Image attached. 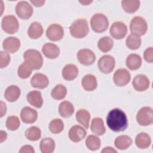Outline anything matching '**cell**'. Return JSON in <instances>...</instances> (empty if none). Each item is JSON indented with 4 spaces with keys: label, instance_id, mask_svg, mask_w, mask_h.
Returning a JSON list of instances; mask_svg holds the SVG:
<instances>
[{
    "label": "cell",
    "instance_id": "obj_18",
    "mask_svg": "<svg viewBox=\"0 0 153 153\" xmlns=\"http://www.w3.org/2000/svg\"><path fill=\"white\" fill-rule=\"evenodd\" d=\"M30 84L34 88L44 89L48 86L49 80L45 75L41 73H36L32 77Z\"/></svg>",
    "mask_w": 153,
    "mask_h": 153
},
{
    "label": "cell",
    "instance_id": "obj_40",
    "mask_svg": "<svg viewBox=\"0 0 153 153\" xmlns=\"http://www.w3.org/2000/svg\"><path fill=\"white\" fill-rule=\"evenodd\" d=\"M32 69L25 62L22 63L18 68L17 74L20 78L26 79L30 76L32 74Z\"/></svg>",
    "mask_w": 153,
    "mask_h": 153
},
{
    "label": "cell",
    "instance_id": "obj_20",
    "mask_svg": "<svg viewBox=\"0 0 153 153\" xmlns=\"http://www.w3.org/2000/svg\"><path fill=\"white\" fill-rule=\"evenodd\" d=\"M26 99L30 105L36 108H40L42 106L43 99L41 93L39 91L33 90L30 91L27 93Z\"/></svg>",
    "mask_w": 153,
    "mask_h": 153
},
{
    "label": "cell",
    "instance_id": "obj_9",
    "mask_svg": "<svg viewBox=\"0 0 153 153\" xmlns=\"http://www.w3.org/2000/svg\"><path fill=\"white\" fill-rule=\"evenodd\" d=\"M33 8L27 1H23L19 2L16 6V13L21 19L27 20L33 14Z\"/></svg>",
    "mask_w": 153,
    "mask_h": 153
},
{
    "label": "cell",
    "instance_id": "obj_3",
    "mask_svg": "<svg viewBox=\"0 0 153 153\" xmlns=\"http://www.w3.org/2000/svg\"><path fill=\"white\" fill-rule=\"evenodd\" d=\"M71 35L75 38H82L89 32L88 22L85 19H79L75 20L69 27Z\"/></svg>",
    "mask_w": 153,
    "mask_h": 153
},
{
    "label": "cell",
    "instance_id": "obj_31",
    "mask_svg": "<svg viewBox=\"0 0 153 153\" xmlns=\"http://www.w3.org/2000/svg\"><path fill=\"white\" fill-rule=\"evenodd\" d=\"M121 5L124 11L128 13H135L140 7V1L138 0H123Z\"/></svg>",
    "mask_w": 153,
    "mask_h": 153
},
{
    "label": "cell",
    "instance_id": "obj_29",
    "mask_svg": "<svg viewBox=\"0 0 153 153\" xmlns=\"http://www.w3.org/2000/svg\"><path fill=\"white\" fill-rule=\"evenodd\" d=\"M132 143V139L127 135H121L118 136L115 141V147L120 150H125L127 149Z\"/></svg>",
    "mask_w": 153,
    "mask_h": 153
},
{
    "label": "cell",
    "instance_id": "obj_5",
    "mask_svg": "<svg viewBox=\"0 0 153 153\" xmlns=\"http://www.w3.org/2000/svg\"><path fill=\"white\" fill-rule=\"evenodd\" d=\"M130 29L131 33L139 36L144 35L148 29L146 21L140 16L134 17L130 22Z\"/></svg>",
    "mask_w": 153,
    "mask_h": 153
},
{
    "label": "cell",
    "instance_id": "obj_6",
    "mask_svg": "<svg viewBox=\"0 0 153 153\" xmlns=\"http://www.w3.org/2000/svg\"><path fill=\"white\" fill-rule=\"evenodd\" d=\"M136 120L139 124L147 126L152 124L153 121V112L151 107H142L137 113Z\"/></svg>",
    "mask_w": 153,
    "mask_h": 153
},
{
    "label": "cell",
    "instance_id": "obj_10",
    "mask_svg": "<svg viewBox=\"0 0 153 153\" xmlns=\"http://www.w3.org/2000/svg\"><path fill=\"white\" fill-rule=\"evenodd\" d=\"M131 75L130 72L124 68L117 69L113 75L114 84L118 87H123L127 85L130 81Z\"/></svg>",
    "mask_w": 153,
    "mask_h": 153
},
{
    "label": "cell",
    "instance_id": "obj_45",
    "mask_svg": "<svg viewBox=\"0 0 153 153\" xmlns=\"http://www.w3.org/2000/svg\"><path fill=\"white\" fill-rule=\"evenodd\" d=\"M30 2L35 7H39L44 5L45 1H30Z\"/></svg>",
    "mask_w": 153,
    "mask_h": 153
},
{
    "label": "cell",
    "instance_id": "obj_37",
    "mask_svg": "<svg viewBox=\"0 0 153 153\" xmlns=\"http://www.w3.org/2000/svg\"><path fill=\"white\" fill-rule=\"evenodd\" d=\"M26 137L30 141H36L41 137V131L36 126H32L25 131Z\"/></svg>",
    "mask_w": 153,
    "mask_h": 153
},
{
    "label": "cell",
    "instance_id": "obj_38",
    "mask_svg": "<svg viewBox=\"0 0 153 153\" xmlns=\"http://www.w3.org/2000/svg\"><path fill=\"white\" fill-rule=\"evenodd\" d=\"M64 124L62 120L56 118L51 121L49 124V130L53 134H59L63 131Z\"/></svg>",
    "mask_w": 153,
    "mask_h": 153
},
{
    "label": "cell",
    "instance_id": "obj_16",
    "mask_svg": "<svg viewBox=\"0 0 153 153\" xmlns=\"http://www.w3.org/2000/svg\"><path fill=\"white\" fill-rule=\"evenodd\" d=\"M20 41L16 37L10 36L5 38L2 43L3 48L10 53H14L20 47Z\"/></svg>",
    "mask_w": 153,
    "mask_h": 153
},
{
    "label": "cell",
    "instance_id": "obj_34",
    "mask_svg": "<svg viewBox=\"0 0 153 153\" xmlns=\"http://www.w3.org/2000/svg\"><path fill=\"white\" fill-rule=\"evenodd\" d=\"M113 45L114 41L109 36H103L97 42L99 49L103 53L109 51L112 48Z\"/></svg>",
    "mask_w": 153,
    "mask_h": 153
},
{
    "label": "cell",
    "instance_id": "obj_33",
    "mask_svg": "<svg viewBox=\"0 0 153 153\" xmlns=\"http://www.w3.org/2000/svg\"><path fill=\"white\" fill-rule=\"evenodd\" d=\"M126 42L128 48L132 50H136L141 45V38L137 35L131 33L127 36Z\"/></svg>",
    "mask_w": 153,
    "mask_h": 153
},
{
    "label": "cell",
    "instance_id": "obj_14",
    "mask_svg": "<svg viewBox=\"0 0 153 153\" xmlns=\"http://www.w3.org/2000/svg\"><path fill=\"white\" fill-rule=\"evenodd\" d=\"M150 84L148 78L143 74L137 75L132 81V85L134 89L137 91H143L147 90Z\"/></svg>",
    "mask_w": 153,
    "mask_h": 153
},
{
    "label": "cell",
    "instance_id": "obj_41",
    "mask_svg": "<svg viewBox=\"0 0 153 153\" xmlns=\"http://www.w3.org/2000/svg\"><path fill=\"white\" fill-rule=\"evenodd\" d=\"M10 54L4 51L0 52V67L1 68H5L10 63Z\"/></svg>",
    "mask_w": 153,
    "mask_h": 153
},
{
    "label": "cell",
    "instance_id": "obj_23",
    "mask_svg": "<svg viewBox=\"0 0 153 153\" xmlns=\"http://www.w3.org/2000/svg\"><path fill=\"white\" fill-rule=\"evenodd\" d=\"M20 96V88L15 85H12L8 87L4 93L5 99L10 102L16 101Z\"/></svg>",
    "mask_w": 153,
    "mask_h": 153
},
{
    "label": "cell",
    "instance_id": "obj_47",
    "mask_svg": "<svg viewBox=\"0 0 153 153\" xmlns=\"http://www.w3.org/2000/svg\"><path fill=\"white\" fill-rule=\"evenodd\" d=\"M7 133L4 131L1 130L0 131V139H1V143L3 142L4 141H5L7 139Z\"/></svg>",
    "mask_w": 153,
    "mask_h": 153
},
{
    "label": "cell",
    "instance_id": "obj_35",
    "mask_svg": "<svg viewBox=\"0 0 153 153\" xmlns=\"http://www.w3.org/2000/svg\"><path fill=\"white\" fill-rule=\"evenodd\" d=\"M67 94V89L62 84H57L51 90V96L55 100H62L64 99Z\"/></svg>",
    "mask_w": 153,
    "mask_h": 153
},
{
    "label": "cell",
    "instance_id": "obj_12",
    "mask_svg": "<svg viewBox=\"0 0 153 153\" xmlns=\"http://www.w3.org/2000/svg\"><path fill=\"white\" fill-rule=\"evenodd\" d=\"M109 33L115 39H121L125 37L127 33V27L125 23L121 22L113 23L110 27Z\"/></svg>",
    "mask_w": 153,
    "mask_h": 153
},
{
    "label": "cell",
    "instance_id": "obj_15",
    "mask_svg": "<svg viewBox=\"0 0 153 153\" xmlns=\"http://www.w3.org/2000/svg\"><path fill=\"white\" fill-rule=\"evenodd\" d=\"M87 131L79 125H75L72 126L68 133L69 138L74 142H78L83 140L86 136Z\"/></svg>",
    "mask_w": 153,
    "mask_h": 153
},
{
    "label": "cell",
    "instance_id": "obj_43",
    "mask_svg": "<svg viewBox=\"0 0 153 153\" xmlns=\"http://www.w3.org/2000/svg\"><path fill=\"white\" fill-rule=\"evenodd\" d=\"M19 152L20 153H34L35 150L32 146L26 145L23 146L20 148Z\"/></svg>",
    "mask_w": 153,
    "mask_h": 153
},
{
    "label": "cell",
    "instance_id": "obj_7",
    "mask_svg": "<svg viewBox=\"0 0 153 153\" xmlns=\"http://www.w3.org/2000/svg\"><path fill=\"white\" fill-rule=\"evenodd\" d=\"M2 28L3 30L9 34H14L17 32L19 27V23L14 16L7 15L2 20Z\"/></svg>",
    "mask_w": 153,
    "mask_h": 153
},
{
    "label": "cell",
    "instance_id": "obj_30",
    "mask_svg": "<svg viewBox=\"0 0 153 153\" xmlns=\"http://www.w3.org/2000/svg\"><path fill=\"white\" fill-rule=\"evenodd\" d=\"M75 118L76 121L82 124L86 129L88 128L90 120V114L88 111L84 109H79L76 113Z\"/></svg>",
    "mask_w": 153,
    "mask_h": 153
},
{
    "label": "cell",
    "instance_id": "obj_17",
    "mask_svg": "<svg viewBox=\"0 0 153 153\" xmlns=\"http://www.w3.org/2000/svg\"><path fill=\"white\" fill-rule=\"evenodd\" d=\"M20 117L23 123L32 124L37 120L38 113L36 110L29 106H25L21 110Z\"/></svg>",
    "mask_w": 153,
    "mask_h": 153
},
{
    "label": "cell",
    "instance_id": "obj_36",
    "mask_svg": "<svg viewBox=\"0 0 153 153\" xmlns=\"http://www.w3.org/2000/svg\"><path fill=\"white\" fill-rule=\"evenodd\" d=\"M85 145L91 151H96L99 149L101 145L100 139L96 135H89L85 140Z\"/></svg>",
    "mask_w": 153,
    "mask_h": 153
},
{
    "label": "cell",
    "instance_id": "obj_4",
    "mask_svg": "<svg viewBox=\"0 0 153 153\" xmlns=\"http://www.w3.org/2000/svg\"><path fill=\"white\" fill-rule=\"evenodd\" d=\"M90 26L94 32L102 33L108 28L109 21L105 15L102 13H96L90 19Z\"/></svg>",
    "mask_w": 153,
    "mask_h": 153
},
{
    "label": "cell",
    "instance_id": "obj_19",
    "mask_svg": "<svg viewBox=\"0 0 153 153\" xmlns=\"http://www.w3.org/2000/svg\"><path fill=\"white\" fill-rule=\"evenodd\" d=\"M44 55L50 59L57 58L60 54V49L57 45L53 43H46L42 47Z\"/></svg>",
    "mask_w": 153,
    "mask_h": 153
},
{
    "label": "cell",
    "instance_id": "obj_24",
    "mask_svg": "<svg viewBox=\"0 0 153 153\" xmlns=\"http://www.w3.org/2000/svg\"><path fill=\"white\" fill-rule=\"evenodd\" d=\"M81 84L83 88L86 91H93L97 87V79L92 74L85 75L82 79Z\"/></svg>",
    "mask_w": 153,
    "mask_h": 153
},
{
    "label": "cell",
    "instance_id": "obj_46",
    "mask_svg": "<svg viewBox=\"0 0 153 153\" xmlns=\"http://www.w3.org/2000/svg\"><path fill=\"white\" fill-rule=\"evenodd\" d=\"M102 153H103V152H117V151L115 149H114L112 147L108 146V147L103 148V150L102 151Z\"/></svg>",
    "mask_w": 153,
    "mask_h": 153
},
{
    "label": "cell",
    "instance_id": "obj_22",
    "mask_svg": "<svg viewBox=\"0 0 153 153\" xmlns=\"http://www.w3.org/2000/svg\"><path fill=\"white\" fill-rule=\"evenodd\" d=\"M90 129L93 133L97 135H103L106 131V128L103 120L99 117L94 118L91 121Z\"/></svg>",
    "mask_w": 153,
    "mask_h": 153
},
{
    "label": "cell",
    "instance_id": "obj_26",
    "mask_svg": "<svg viewBox=\"0 0 153 153\" xmlns=\"http://www.w3.org/2000/svg\"><path fill=\"white\" fill-rule=\"evenodd\" d=\"M44 30L40 23L34 22L32 23L27 30V35L31 39H38L40 38Z\"/></svg>",
    "mask_w": 153,
    "mask_h": 153
},
{
    "label": "cell",
    "instance_id": "obj_44",
    "mask_svg": "<svg viewBox=\"0 0 153 153\" xmlns=\"http://www.w3.org/2000/svg\"><path fill=\"white\" fill-rule=\"evenodd\" d=\"M7 112V107L5 103L2 101L1 102V117H2Z\"/></svg>",
    "mask_w": 153,
    "mask_h": 153
},
{
    "label": "cell",
    "instance_id": "obj_13",
    "mask_svg": "<svg viewBox=\"0 0 153 153\" xmlns=\"http://www.w3.org/2000/svg\"><path fill=\"white\" fill-rule=\"evenodd\" d=\"M77 59L81 64L85 66H89L93 64L95 62L96 56L91 50L83 48L78 51Z\"/></svg>",
    "mask_w": 153,
    "mask_h": 153
},
{
    "label": "cell",
    "instance_id": "obj_25",
    "mask_svg": "<svg viewBox=\"0 0 153 153\" xmlns=\"http://www.w3.org/2000/svg\"><path fill=\"white\" fill-rule=\"evenodd\" d=\"M135 143L137 148L140 149H146L148 148L151 143V137L146 133H140L136 136Z\"/></svg>",
    "mask_w": 153,
    "mask_h": 153
},
{
    "label": "cell",
    "instance_id": "obj_11",
    "mask_svg": "<svg viewBox=\"0 0 153 153\" xmlns=\"http://www.w3.org/2000/svg\"><path fill=\"white\" fill-rule=\"evenodd\" d=\"M45 33L48 39L52 41H58L63 38L64 30L61 25L54 23L48 27Z\"/></svg>",
    "mask_w": 153,
    "mask_h": 153
},
{
    "label": "cell",
    "instance_id": "obj_32",
    "mask_svg": "<svg viewBox=\"0 0 153 153\" xmlns=\"http://www.w3.org/2000/svg\"><path fill=\"white\" fill-rule=\"evenodd\" d=\"M39 148L42 153H51L55 149L54 140L50 137L44 138L40 142Z\"/></svg>",
    "mask_w": 153,
    "mask_h": 153
},
{
    "label": "cell",
    "instance_id": "obj_2",
    "mask_svg": "<svg viewBox=\"0 0 153 153\" xmlns=\"http://www.w3.org/2000/svg\"><path fill=\"white\" fill-rule=\"evenodd\" d=\"M25 62L33 70L39 69L43 64V58L41 54L33 49L27 50L23 54Z\"/></svg>",
    "mask_w": 153,
    "mask_h": 153
},
{
    "label": "cell",
    "instance_id": "obj_1",
    "mask_svg": "<svg viewBox=\"0 0 153 153\" xmlns=\"http://www.w3.org/2000/svg\"><path fill=\"white\" fill-rule=\"evenodd\" d=\"M106 124L112 131L121 132L127 128L128 120L123 111L118 108H114L108 112L106 117Z\"/></svg>",
    "mask_w": 153,
    "mask_h": 153
},
{
    "label": "cell",
    "instance_id": "obj_27",
    "mask_svg": "<svg viewBox=\"0 0 153 153\" xmlns=\"http://www.w3.org/2000/svg\"><path fill=\"white\" fill-rule=\"evenodd\" d=\"M142 65V59L137 54H130L126 59V65L130 70H137Z\"/></svg>",
    "mask_w": 153,
    "mask_h": 153
},
{
    "label": "cell",
    "instance_id": "obj_42",
    "mask_svg": "<svg viewBox=\"0 0 153 153\" xmlns=\"http://www.w3.org/2000/svg\"><path fill=\"white\" fill-rule=\"evenodd\" d=\"M143 57L146 62L149 63L153 62V48L152 47L147 48L143 53Z\"/></svg>",
    "mask_w": 153,
    "mask_h": 153
},
{
    "label": "cell",
    "instance_id": "obj_48",
    "mask_svg": "<svg viewBox=\"0 0 153 153\" xmlns=\"http://www.w3.org/2000/svg\"><path fill=\"white\" fill-rule=\"evenodd\" d=\"M79 3H81V4H83L84 5H88V4H90V3H91L92 2V1H79Z\"/></svg>",
    "mask_w": 153,
    "mask_h": 153
},
{
    "label": "cell",
    "instance_id": "obj_39",
    "mask_svg": "<svg viewBox=\"0 0 153 153\" xmlns=\"http://www.w3.org/2000/svg\"><path fill=\"white\" fill-rule=\"evenodd\" d=\"M20 126L19 118L17 116H9L6 120V127L11 131H14L19 128Z\"/></svg>",
    "mask_w": 153,
    "mask_h": 153
},
{
    "label": "cell",
    "instance_id": "obj_21",
    "mask_svg": "<svg viewBox=\"0 0 153 153\" xmlns=\"http://www.w3.org/2000/svg\"><path fill=\"white\" fill-rule=\"evenodd\" d=\"M62 76L66 81H72L75 79L78 75V69L74 64H68L62 70Z\"/></svg>",
    "mask_w": 153,
    "mask_h": 153
},
{
    "label": "cell",
    "instance_id": "obj_28",
    "mask_svg": "<svg viewBox=\"0 0 153 153\" xmlns=\"http://www.w3.org/2000/svg\"><path fill=\"white\" fill-rule=\"evenodd\" d=\"M59 112L61 117L69 118L74 114V107L70 102L63 101L59 105Z\"/></svg>",
    "mask_w": 153,
    "mask_h": 153
},
{
    "label": "cell",
    "instance_id": "obj_8",
    "mask_svg": "<svg viewBox=\"0 0 153 153\" xmlns=\"http://www.w3.org/2000/svg\"><path fill=\"white\" fill-rule=\"evenodd\" d=\"M97 66L99 71L103 74H109L114 69L115 60L111 55H104L98 60Z\"/></svg>",
    "mask_w": 153,
    "mask_h": 153
}]
</instances>
